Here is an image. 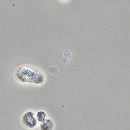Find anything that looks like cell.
I'll return each mask as SVG.
<instances>
[{"label":"cell","instance_id":"cell-1","mask_svg":"<svg viewBox=\"0 0 130 130\" xmlns=\"http://www.w3.org/2000/svg\"><path fill=\"white\" fill-rule=\"evenodd\" d=\"M16 76L17 79L24 83L40 84L43 83L44 78L43 74L32 68L25 66L17 71Z\"/></svg>","mask_w":130,"mask_h":130},{"label":"cell","instance_id":"cell-2","mask_svg":"<svg viewBox=\"0 0 130 130\" xmlns=\"http://www.w3.org/2000/svg\"><path fill=\"white\" fill-rule=\"evenodd\" d=\"M37 118L34 112L28 111L24 114L22 119V124L26 128L32 129L37 124Z\"/></svg>","mask_w":130,"mask_h":130},{"label":"cell","instance_id":"cell-3","mask_svg":"<svg viewBox=\"0 0 130 130\" xmlns=\"http://www.w3.org/2000/svg\"><path fill=\"white\" fill-rule=\"evenodd\" d=\"M53 127V123L49 119H46L40 125L41 130H52Z\"/></svg>","mask_w":130,"mask_h":130},{"label":"cell","instance_id":"cell-4","mask_svg":"<svg viewBox=\"0 0 130 130\" xmlns=\"http://www.w3.org/2000/svg\"><path fill=\"white\" fill-rule=\"evenodd\" d=\"M47 115L43 111H39L37 113V121L42 123L47 119Z\"/></svg>","mask_w":130,"mask_h":130}]
</instances>
